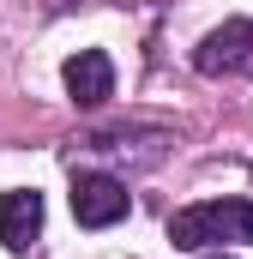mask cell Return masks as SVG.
I'll use <instances>...</instances> for the list:
<instances>
[{"mask_svg": "<svg viewBox=\"0 0 253 259\" xmlns=\"http://www.w3.org/2000/svg\"><path fill=\"white\" fill-rule=\"evenodd\" d=\"M169 241L181 253H223L229 241H253V199H205L169 217Z\"/></svg>", "mask_w": 253, "mask_h": 259, "instance_id": "cell-1", "label": "cell"}, {"mask_svg": "<svg viewBox=\"0 0 253 259\" xmlns=\"http://www.w3.org/2000/svg\"><path fill=\"white\" fill-rule=\"evenodd\" d=\"M193 66H199L205 78H241V72H253V24L247 18L217 24V30L193 49Z\"/></svg>", "mask_w": 253, "mask_h": 259, "instance_id": "cell-2", "label": "cell"}, {"mask_svg": "<svg viewBox=\"0 0 253 259\" xmlns=\"http://www.w3.org/2000/svg\"><path fill=\"white\" fill-rule=\"evenodd\" d=\"M126 187L115 175H72V217L85 223V229H109V223H121L126 217Z\"/></svg>", "mask_w": 253, "mask_h": 259, "instance_id": "cell-3", "label": "cell"}, {"mask_svg": "<svg viewBox=\"0 0 253 259\" xmlns=\"http://www.w3.org/2000/svg\"><path fill=\"white\" fill-rule=\"evenodd\" d=\"M61 78H66V97H72L78 109H103V103L115 97V61H109L103 49H78V55L61 66Z\"/></svg>", "mask_w": 253, "mask_h": 259, "instance_id": "cell-4", "label": "cell"}, {"mask_svg": "<svg viewBox=\"0 0 253 259\" xmlns=\"http://www.w3.org/2000/svg\"><path fill=\"white\" fill-rule=\"evenodd\" d=\"M36 235H43V193H30V187L0 193V247L6 253H30Z\"/></svg>", "mask_w": 253, "mask_h": 259, "instance_id": "cell-5", "label": "cell"}, {"mask_svg": "<svg viewBox=\"0 0 253 259\" xmlns=\"http://www.w3.org/2000/svg\"><path fill=\"white\" fill-rule=\"evenodd\" d=\"M205 259H235V253H205Z\"/></svg>", "mask_w": 253, "mask_h": 259, "instance_id": "cell-6", "label": "cell"}]
</instances>
